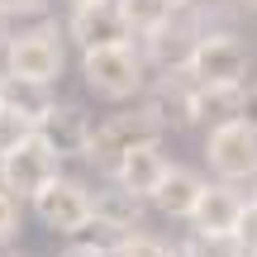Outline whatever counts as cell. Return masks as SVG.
Returning <instances> with one entry per match:
<instances>
[{
    "instance_id": "1",
    "label": "cell",
    "mask_w": 257,
    "mask_h": 257,
    "mask_svg": "<svg viewBox=\"0 0 257 257\" xmlns=\"http://www.w3.org/2000/svg\"><path fill=\"white\" fill-rule=\"evenodd\" d=\"M157 138H162V124L138 105V110L110 114L105 124H95L91 148H86V162H91L100 176H110V181H114L119 167H124V157L134 153V148H143V143H157Z\"/></svg>"
},
{
    "instance_id": "2",
    "label": "cell",
    "mask_w": 257,
    "mask_h": 257,
    "mask_svg": "<svg viewBox=\"0 0 257 257\" xmlns=\"http://www.w3.org/2000/svg\"><path fill=\"white\" fill-rule=\"evenodd\" d=\"M81 76L95 95L105 100H134L148 91V57L134 43L100 48V53H81Z\"/></svg>"
},
{
    "instance_id": "3",
    "label": "cell",
    "mask_w": 257,
    "mask_h": 257,
    "mask_svg": "<svg viewBox=\"0 0 257 257\" xmlns=\"http://www.w3.org/2000/svg\"><path fill=\"white\" fill-rule=\"evenodd\" d=\"M67 67V53H62V34L53 24H38V29H24L5 43V76H19V81H43L53 86Z\"/></svg>"
},
{
    "instance_id": "4",
    "label": "cell",
    "mask_w": 257,
    "mask_h": 257,
    "mask_svg": "<svg viewBox=\"0 0 257 257\" xmlns=\"http://www.w3.org/2000/svg\"><path fill=\"white\" fill-rule=\"evenodd\" d=\"M205 157H210L214 176L229 181V186L257 181V124L252 119H233V124L210 128V138H205Z\"/></svg>"
},
{
    "instance_id": "5",
    "label": "cell",
    "mask_w": 257,
    "mask_h": 257,
    "mask_svg": "<svg viewBox=\"0 0 257 257\" xmlns=\"http://www.w3.org/2000/svg\"><path fill=\"white\" fill-rule=\"evenodd\" d=\"M91 205H95V195L86 191L76 176H57V181H48L43 191L34 195L38 224L53 229V233H67V238L91 229Z\"/></svg>"
},
{
    "instance_id": "6",
    "label": "cell",
    "mask_w": 257,
    "mask_h": 257,
    "mask_svg": "<svg viewBox=\"0 0 257 257\" xmlns=\"http://www.w3.org/2000/svg\"><path fill=\"white\" fill-rule=\"evenodd\" d=\"M252 67V48L238 43L233 34H205L195 43V57H191V81L195 86H243Z\"/></svg>"
},
{
    "instance_id": "7",
    "label": "cell",
    "mask_w": 257,
    "mask_h": 257,
    "mask_svg": "<svg viewBox=\"0 0 257 257\" xmlns=\"http://www.w3.org/2000/svg\"><path fill=\"white\" fill-rule=\"evenodd\" d=\"M57 157L48 153V143L43 138H29V143H19L15 153H5L0 157V186H5L15 200H34L38 191H43L48 181H57Z\"/></svg>"
},
{
    "instance_id": "8",
    "label": "cell",
    "mask_w": 257,
    "mask_h": 257,
    "mask_svg": "<svg viewBox=\"0 0 257 257\" xmlns=\"http://www.w3.org/2000/svg\"><path fill=\"white\" fill-rule=\"evenodd\" d=\"M67 34H72V43L81 48V53H100V48H119V43H128V24H124V15H119V5H114V0H100V5L72 10Z\"/></svg>"
},
{
    "instance_id": "9",
    "label": "cell",
    "mask_w": 257,
    "mask_h": 257,
    "mask_svg": "<svg viewBox=\"0 0 257 257\" xmlns=\"http://www.w3.org/2000/svg\"><path fill=\"white\" fill-rule=\"evenodd\" d=\"M205 38V29L191 19V10H176L172 19H167L162 29H157L153 38H143L148 43V53L143 57H153L162 72H186L191 67V57H195V43Z\"/></svg>"
},
{
    "instance_id": "10",
    "label": "cell",
    "mask_w": 257,
    "mask_h": 257,
    "mask_svg": "<svg viewBox=\"0 0 257 257\" xmlns=\"http://www.w3.org/2000/svg\"><path fill=\"white\" fill-rule=\"evenodd\" d=\"M91 134H95V124L86 119L76 105H53V110L38 119V138L48 143V153H53L57 162H67V157H86Z\"/></svg>"
},
{
    "instance_id": "11",
    "label": "cell",
    "mask_w": 257,
    "mask_h": 257,
    "mask_svg": "<svg viewBox=\"0 0 257 257\" xmlns=\"http://www.w3.org/2000/svg\"><path fill=\"white\" fill-rule=\"evenodd\" d=\"M138 219H143V195L124 191L119 181L105 186V191H95V205H91V229L110 233L114 243L128 238V233H138Z\"/></svg>"
},
{
    "instance_id": "12",
    "label": "cell",
    "mask_w": 257,
    "mask_h": 257,
    "mask_svg": "<svg viewBox=\"0 0 257 257\" xmlns=\"http://www.w3.org/2000/svg\"><path fill=\"white\" fill-rule=\"evenodd\" d=\"M243 205L248 200H243L229 181H210L205 195H200V205H195V214H191L195 233H233L238 219H243Z\"/></svg>"
},
{
    "instance_id": "13",
    "label": "cell",
    "mask_w": 257,
    "mask_h": 257,
    "mask_svg": "<svg viewBox=\"0 0 257 257\" xmlns=\"http://www.w3.org/2000/svg\"><path fill=\"white\" fill-rule=\"evenodd\" d=\"M167 172H172V162H167L162 143H143V148H134V153L124 157V167H119V176H114V181H119L124 191H134V195H143V200H153L157 186L167 181Z\"/></svg>"
},
{
    "instance_id": "14",
    "label": "cell",
    "mask_w": 257,
    "mask_h": 257,
    "mask_svg": "<svg viewBox=\"0 0 257 257\" xmlns=\"http://www.w3.org/2000/svg\"><path fill=\"white\" fill-rule=\"evenodd\" d=\"M205 176L200 172H191V167H176L172 162V172H167V181L157 186V195H153V205L167 214V219H191L195 214V205H200V195H205Z\"/></svg>"
},
{
    "instance_id": "15",
    "label": "cell",
    "mask_w": 257,
    "mask_h": 257,
    "mask_svg": "<svg viewBox=\"0 0 257 257\" xmlns=\"http://www.w3.org/2000/svg\"><path fill=\"white\" fill-rule=\"evenodd\" d=\"M243 119V86H195V124H233Z\"/></svg>"
},
{
    "instance_id": "16",
    "label": "cell",
    "mask_w": 257,
    "mask_h": 257,
    "mask_svg": "<svg viewBox=\"0 0 257 257\" xmlns=\"http://www.w3.org/2000/svg\"><path fill=\"white\" fill-rule=\"evenodd\" d=\"M0 105H10V110H19V114H29V119H43L48 110H53V86H43V81H19V76H5V91H0Z\"/></svg>"
},
{
    "instance_id": "17",
    "label": "cell",
    "mask_w": 257,
    "mask_h": 257,
    "mask_svg": "<svg viewBox=\"0 0 257 257\" xmlns=\"http://www.w3.org/2000/svg\"><path fill=\"white\" fill-rule=\"evenodd\" d=\"M114 5H119V15H124L128 34H143V38H153L157 29H162L167 19L176 15L167 0H114Z\"/></svg>"
},
{
    "instance_id": "18",
    "label": "cell",
    "mask_w": 257,
    "mask_h": 257,
    "mask_svg": "<svg viewBox=\"0 0 257 257\" xmlns=\"http://www.w3.org/2000/svg\"><path fill=\"white\" fill-rule=\"evenodd\" d=\"M176 257H248V252L238 248L233 233H195L191 229V238L176 248Z\"/></svg>"
},
{
    "instance_id": "19",
    "label": "cell",
    "mask_w": 257,
    "mask_h": 257,
    "mask_svg": "<svg viewBox=\"0 0 257 257\" xmlns=\"http://www.w3.org/2000/svg\"><path fill=\"white\" fill-rule=\"evenodd\" d=\"M34 134H38V124L29 119V114H19V110H10V105H0V157L15 153L19 143H29Z\"/></svg>"
},
{
    "instance_id": "20",
    "label": "cell",
    "mask_w": 257,
    "mask_h": 257,
    "mask_svg": "<svg viewBox=\"0 0 257 257\" xmlns=\"http://www.w3.org/2000/svg\"><path fill=\"white\" fill-rule=\"evenodd\" d=\"M110 257H176V248H167L153 233H128V238H119L110 248Z\"/></svg>"
},
{
    "instance_id": "21",
    "label": "cell",
    "mask_w": 257,
    "mask_h": 257,
    "mask_svg": "<svg viewBox=\"0 0 257 257\" xmlns=\"http://www.w3.org/2000/svg\"><path fill=\"white\" fill-rule=\"evenodd\" d=\"M233 238H238V248L248 257H257V200L243 205V219H238V229H233Z\"/></svg>"
},
{
    "instance_id": "22",
    "label": "cell",
    "mask_w": 257,
    "mask_h": 257,
    "mask_svg": "<svg viewBox=\"0 0 257 257\" xmlns=\"http://www.w3.org/2000/svg\"><path fill=\"white\" fill-rule=\"evenodd\" d=\"M19 233V200L0 186V243H10Z\"/></svg>"
},
{
    "instance_id": "23",
    "label": "cell",
    "mask_w": 257,
    "mask_h": 257,
    "mask_svg": "<svg viewBox=\"0 0 257 257\" xmlns=\"http://www.w3.org/2000/svg\"><path fill=\"white\" fill-rule=\"evenodd\" d=\"M48 10V0H0V15H43Z\"/></svg>"
},
{
    "instance_id": "24",
    "label": "cell",
    "mask_w": 257,
    "mask_h": 257,
    "mask_svg": "<svg viewBox=\"0 0 257 257\" xmlns=\"http://www.w3.org/2000/svg\"><path fill=\"white\" fill-rule=\"evenodd\" d=\"M62 257H110V248H100V243H72Z\"/></svg>"
},
{
    "instance_id": "25",
    "label": "cell",
    "mask_w": 257,
    "mask_h": 257,
    "mask_svg": "<svg viewBox=\"0 0 257 257\" xmlns=\"http://www.w3.org/2000/svg\"><path fill=\"white\" fill-rule=\"evenodd\" d=\"M167 5H172V10H191L195 0H167Z\"/></svg>"
},
{
    "instance_id": "26",
    "label": "cell",
    "mask_w": 257,
    "mask_h": 257,
    "mask_svg": "<svg viewBox=\"0 0 257 257\" xmlns=\"http://www.w3.org/2000/svg\"><path fill=\"white\" fill-rule=\"evenodd\" d=\"M67 5H72V10H81V5H100V0H67Z\"/></svg>"
},
{
    "instance_id": "27",
    "label": "cell",
    "mask_w": 257,
    "mask_h": 257,
    "mask_svg": "<svg viewBox=\"0 0 257 257\" xmlns=\"http://www.w3.org/2000/svg\"><path fill=\"white\" fill-rule=\"evenodd\" d=\"M238 5H243V10H252V15H257V0H238Z\"/></svg>"
},
{
    "instance_id": "28",
    "label": "cell",
    "mask_w": 257,
    "mask_h": 257,
    "mask_svg": "<svg viewBox=\"0 0 257 257\" xmlns=\"http://www.w3.org/2000/svg\"><path fill=\"white\" fill-rule=\"evenodd\" d=\"M0 43H10V38H5V15H0Z\"/></svg>"
},
{
    "instance_id": "29",
    "label": "cell",
    "mask_w": 257,
    "mask_h": 257,
    "mask_svg": "<svg viewBox=\"0 0 257 257\" xmlns=\"http://www.w3.org/2000/svg\"><path fill=\"white\" fill-rule=\"evenodd\" d=\"M0 91H5V72H0Z\"/></svg>"
},
{
    "instance_id": "30",
    "label": "cell",
    "mask_w": 257,
    "mask_h": 257,
    "mask_svg": "<svg viewBox=\"0 0 257 257\" xmlns=\"http://www.w3.org/2000/svg\"><path fill=\"white\" fill-rule=\"evenodd\" d=\"M5 257H19V252H5Z\"/></svg>"
},
{
    "instance_id": "31",
    "label": "cell",
    "mask_w": 257,
    "mask_h": 257,
    "mask_svg": "<svg viewBox=\"0 0 257 257\" xmlns=\"http://www.w3.org/2000/svg\"><path fill=\"white\" fill-rule=\"evenodd\" d=\"M252 200H257V195H252Z\"/></svg>"
}]
</instances>
